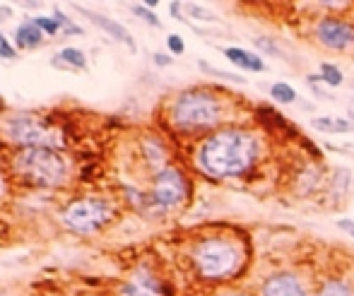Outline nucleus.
Returning a JSON list of instances; mask_svg holds the SVG:
<instances>
[{
  "label": "nucleus",
  "mask_w": 354,
  "mask_h": 296,
  "mask_svg": "<svg viewBox=\"0 0 354 296\" xmlns=\"http://www.w3.org/2000/svg\"><path fill=\"white\" fill-rule=\"evenodd\" d=\"M261 157V138L256 130L229 125L214 130L201 142L196 164L210 178H236L256 167Z\"/></svg>",
  "instance_id": "obj_1"
},
{
  "label": "nucleus",
  "mask_w": 354,
  "mask_h": 296,
  "mask_svg": "<svg viewBox=\"0 0 354 296\" xmlns=\"http://www.w3.org/2000/svg\"><path fill=\"white\" fill-rule=\"evenodd\" d=\"M196 272L207 282H222L241 270L246 253L241 243L232 237H203L191 250Z\"/></svg>",
  "instance_id": "obj_2"
},
{
  "label": "nucleus",
  "mask_w": 354,
  "mask_h": 296,
  "mask_svg": "<svg viewBox=\"0 0 354 296\" xmlns=\"http://www.w3.org/2000/svg\"><path fill=\"white\" fill-rule=\"evenodd\" d=\"M227 104L210 89H186L171 104V123L183 133H203L224 120Z\"/></svg>",
  "instance_id": "obj_3"
},
{
  "label": "nucleus",
  "mask_w": 354,
  "mask_h": 296,
  "mask_svg": "<svg viewBox=\"0 0 354 296\" xmlns=\"http://www.w3.org/2000/svg\"><path fill=\"white\" fill-rule=\"evenodd\" d=\"M12 172L24 183L37 188H56L68 178V162L58 149L48 147H29L19 149L12 157Z\"/></svg>",
  "instance_id": "obj_4"
},
{
  "label": "nucleus",
  "mask_w": 354,
  "mask_h": 296,
  "mask_svg": "<svg viewBox=\"0 0 354 296\" xmlns=\"http://www.w3.org/2000/svg\"><path fill=\"white\" fill-rule=\"evenodd\" d=\"M3 133L10 142L19 145L22 149L29 147H63V135L48 120L34 116V113H12L3 120Z\"/></svg>",
  "instance_id": "obj_5"
},
{
  "label": "nucleus",
  "mask_w": 354,
  "mask_h": 296,
  "mask_svg": "<svg viewBox=\"0 0 354 296\" xmlns=\"http://www.w3.org/2000/svg\"><path fill=\"white\" fill-rule=\"evenodd\" d=\"M113 205L106 198H82L73 200L66 210H63L61 219L71 232L77 234H92L113 222Z\"/></svg>",
  "instance_id": "obj_6"
},
{
  "label": "nucleus",
  "mask_w": 354,
  "mask_h": 296,
  "mask_svg": "<svg viewBox=\"0 0 354 296\" xmlns=\"http://www.w3.org/2000/svg\"><path fill=\"white\" fill-rule=\"evenodd\" d=\"M188 198V181L181 169L167 167L154 174L152 181V203L159 210H176Z\"/></svg>",
  "instance_id": "obj_7"
},
{
  "label": "nucleus",
  "mask_w": 354,
  "mask_h": 296,
  "mask_svg": "<svg viewBox=\"0 0 354 296\" xmlns=\"http://www.w3.org/2000/svg\"><path fill=\"white\" fill-rule=\"evenodd\" d=\"M316 37L326 48L345 51L350 44H354V24L340 17H326L316 24Z\"/></svg>",
  "instance_id": "obj_8"
},
{
  "label": "nucleus",
  "mask_w": 354,
  "mask_h": 296,
  "mask_svg": "<svg viewBox=\"0 0 354 296\" xmlns=\"http://www.w3.org/2000/svg\"><path fill=\"white\" fill-rule=\"evenodd\" d=\"M261 296H308V294L297 275L277 272L263 282Z\"/></svg>",
  "instance_id": "obj_9"
},
{
  "label": "nucleus",
  "mask_w": 354,
  "mask_h": 296,
  "mask_svg": "<svg viewBox=\"0 0 354 296\" xmlns=\"http://www.w3.org/2000/svg\"><path fill=\"white\" fill-rule=\"evenodd\" d=\"M77 12H82L87 19H92L97 27H102L106 34H111L116 41H121V44H126L131 51H136V39H133V34L128 32L123 24H118L116 19H111V17H104V15H99V12H89L87 8H82V5H77Z\"/></svg>",
  "instance_id": "obj_10"
},
{
  "label": "nucleus",
  "mask_w": 354,
  "mask_h": 296,
  "mask_svg": "<svg viewBox=\"0 0 354 296\" xmlns=\"http://www.w3.org/2000/svg\"><path fill=\"white\" fill-rule=\"evenodd\" d=\"M121 296H162V287L159 282L147 272H138L136 277H131L123 287Z\"/></svg>",
  "instance_id": "obj_11"
},
{
  "label": "nucleus",
  "mask_w": 354,
  "mask_h": 296,
  "mask_svg": "<svg viewBox=\"0 0 354 296\" xmlns=\"http://www.w3.org/2000/svg\"><path fill=\"white\" fill-rule=\"evenodd\" d=\"M224 56L232 60L236 68L241 70H251V73H266L268 65L263 63V58H258L256 53L246 51V48H236V46H229L224 48Z\"/></svg>",
  "instance_id": "obj_12"
},
{
  "label": "nucleus",
  "mask_w": 354,
  "mask_h": 296,
  "mask_svg": "<svg viewBox=\"0 0 354 296\" xmlns=\"http://www.w3.org/2000/svg\"><path fill=\"white\" fill-rule=\"evenodd\" d=\"M311 125H313V130H318V133H333V135H345L354 128L350 120L333 118V116H316L311 120Z\"/></svg>",
  "instance_id": "obj_13"
},
{
  "label": "nucleus",
  "mask_w": 354,
  "mask_h": 296,
  "mask_svg": "<svg viewBox=\"0 0 354 296\" xmlns=\"http://www.w3.org/2000/svg\"><path fill=\"white\" fill-rule=\"evenodd\" d=\"M44 39V32L37 27L34 22H27V24H19L17 32H15V44L22 48H37Z\"/></svg>",
  "instance_id": "obj_14"
},
{
  "label": "nucleus",
  "mask_w": 354,
  "mask_h": 296,
  "mask_svg": "<svg viewBox=\"0 0 354 296\" xmlns=\"http://www.w3.org/2000/svg\"><path fill=\"white\" fill-rule=\"evenodd\" d=\"M258 118H261V123H266V125H270V128H277V130H284V133H289V135H297V128H292V125L284 120L280 113L277 111H272V109H258Z\"/></svg>",
  "instance_id": "obj_15"
},
{
  "label": "nucleus",
  "mask_w": 354,
  "mask_h": 296,
  "mask_svg": "<svg viewBox=\"0 0 354 296\" xmlns=\"http://www.w3.org/2000/svg\"><path fill=\"white\" fill-rule=\"evenodd\" d=\"M270 94H272V99L280 104H292L294 99H297V89L287 82H275L270 87Z\"/></svg>",
  "instance_id": "obj_16"
},
{
  "label": "nucleus",
  "mask_w": 354,
  "mask_h": 296,
  "mask_svg": "<svg viewBox=\"0 0 354 296\" xmlns=\"http://www.w3.org/2000/svg\"><path fill=\"white\" fill-rule=\"evenodd\" d=\"M318 296H354V294L345 282H340V279H328L321 287Z\"/></svg>",
  "instance_id": "obj_17"
},
{
  "label": "nucleus",
  "mask_w": 354,
  "mask_h": 296,
  "mask_svg": "<svg viewBox=\"0 0 354 296\" xmlns=\"http://www.w3.org/2000/svg\"><path fill=\"white\" fill-rule=\"evenodd\" d=\"M321 80L330 87H340L342 84V73L337 65L333 63H321Z\"/></svg>",
  "instance_id": "obj_18"
},
{
  "label": "nucleus",
  "mask_w": 354,
  "mask_h": 296,
  "mask_svg": "<svg viewBox=\"0 0 354 296\" xmlns=\"http://www.w3.org/2000/svg\"><path fill=\"white\" fill-rule=\"evenodd\" d=\"M58 58L66 60L68 65H75V68H84V65H87V58H84V53L80 51V48H73V46L63 48Z\"/></svg>",
  "instance_id": "obj_19"
},
{
  "label": "nucleus",
  "mask_w": 354,
  "mask_h": 296,
  "mask_svg": "<svg viewBox=\"0 0 354 296\" xmlns=\"http://www.w3.org/2000/svg\"><path fill=\"white\" fill-rule=\"evenodd\" d=\"M201 70L203 73H207V75H214V77H222V80H227V82H236V84H243V77L241 75H236V73H224V70H214L210 68V63H205V60H201Z\"/></svg>",
  "instance_id": "obj_20"
},
{
  "label": "nucleus",
  "mask_w": 354,
  "mask_h": 296,
  "mask_svg": "<svg viewBox=\"0 0 354 296\" xmlns=\"http://www.w3.org/2000/svg\"><path fill=\"white\" fill-rule=\"evenodd\" d=\"M34 24L46 34H58V29H61V22H58L56 17H37Z\"/></svg>",
  "instance_id": "obj_21"
},
{
  "label": "nucleus",
  "mask_w": 354,
  "mask_h": 296,
  "mask_svg": "<svg viewBox=\"0 0 354 296\" xmlns=\"http://www.w3.org/2000/svg\"><path fill=\"white\" fill-rule=\"evenodd\" d=\"M131 10H133V12H136L140 19H145V22H147V24H152V27H159V17L152 12V10L145 8V5H133Z\"/></svg>",
  "instance_id": "obj_22"
},
{
  "label": "nucleus",
  "mask_w": 354,
  "mask_h": 296,
  "mask_svg": "<svg viewBox=\"0 0 354 296\" xmlns=\"http://www.w3.org/2000/svg\"><path fill=\"white\" fill-rule=\"evenodd\" d=\"M256 46L263 48L266 53H270V56H282V51L275 46V41H272V39H268V37H258L256 39Z\"/></svg>",
  "instance_id": "obj_23"
},
{
  "label": "nucleus",
  "mask_w": 354,
  "mask_h": 296,
  "mask_svg": "<svg viewBox=\"0 0 354 296\" xmlns=\"http://www.w3.org/2000/svg\"><path fill=\"white\" fill-rule=\"evenodd\" d=\"M188 15L196 19H214V12H210V10H205L203 5H188Z\"/></svg>",
  "instance_id": "obj_24"
},
{
  "label": "nucleus",
  "mask_w": 354,
  "mask_h": 296,
  "mask_svg": "<svg viewBox=\"0 0 354 296\" xmlns=\"http://www.w3.org/2000/svg\"><path fill=\"white\" fill-rule=\"evenodd\" d=\"M167 46H169V51L171 53H176V56H181L183 53V39L178 37V34H169V39H167Z\"/></svg>",
  "instance_id": "obj_25"
},
{
  "label": "nucleus",
  "mask_w": 354,
  "mask_h": 296,
  "mask_svg": "<svg viewBox=\"0 0 354 296\" xmlns=\"http://www.w3.org/2000/svg\"><path fill=\"white\" fill-rule=\"evenodd\" d=\"M15 56H17V51H15V46H10V41L8 39L0 34V58H5V60H12Z\"/></svg>",
  "instance_id": "obj_26"
},
{
  "label": "nucleus",
  "mask_w": 354,
  "mask_h": 296,
  "mask_svg": "<svg viewBox=\"0 0 354 296\" xmlns=\"http://www.w3.org/2000/svg\"><path fill=\"white\" fill-rule=\"evenodd\" d=\"M337 227H340L342 232L350 234V237L354 239V222H352V219H337Z\"/></svg>",
  "instance_id": "obj_27"
},
{
  "label": "nucleus",
  "mask_w": 354,
  "mask_h": 296,
  "mask_svg": "<svg viewBox=\"0 0 354 296\" xmlns=\"http://www.w3.org/2000/svg\"><path fill=\"white\" fill-rule=\"evenodd\" d=\"M154 63L162 65V68H164V65H171V58L164 56V53H154Z\"/></svg>",
  "instance_id": "obj_28"
},
{
  "label": "nucleus",
  "mask_w": 354,
  "mask_h": 296,
  "mask_svg": "<svg viewBox=\"0 0 354 296\" xmlns=\"http://www.w3.org/2000/svg\"><path fill=\"white\" fill-rule=\"evenodd\" d=\"M178 8H181L178 3H171V15H174V17H181V10H178Z\"/></svg>",
  "instance_id": "obj_29"
},
{
  "label": "nucleus",
  "mask_w": 354,
  "mask_h": 296,
  "mask_svg": "<svg viewBox=\"0 0 354 296\" xmlns=\"http://www.w3.org/2000/svg\"><path fill=\"white\" fill-rule=\"evenodd\" d=\"M3 190H5V178L0 176V195H3Z\"/></svg>",
  "instance_id": "obj_30"
},
{
  "label": "nucleus",
  "mask_w": 354,
  "mask_h": 296,
  "mask_svg": "<svg viewBox=\"0 0 354 296\" xmlns=\"http://www.w3.org/2000/svg\"><path fill=\"white\" fill-rule=\"evenodd\" d=\"M224 296H246V294H224Z\"/></svg>",
  "instance_id": "obj_31"
},
{
  "label": "nucleus",
  "mask_w": 354,
  "mask_h": 296,
  "mask_svg": "<svg viewBox=\"0 0 354 296\" xmlns=\"http://www.w3.org/2000/svg\"><path fill=\"white\" fill-rule=\"evenodd\" d=\"M350 113H352V116H354V107H352V109H350Z\"/></svg>",
  "instance_id": "obj_32"
}]
</instances>
